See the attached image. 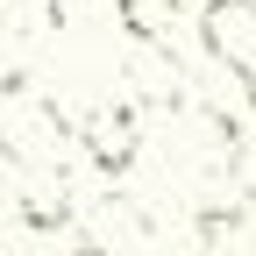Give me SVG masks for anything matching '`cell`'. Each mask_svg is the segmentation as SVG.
Instances as JSON below:
<instances>
[{"label":"cell","instance_id":"cell-3","mask_svg":"<svg viewBox=\"0 0 256 256\" xmlns=\"http://www.w3.org/2000/svg\"><path fill=\"white\" fill-rule=\"evenodd\" d=\"M128 72L142 78V100H178V86H185L164 43H136V50H128Z\"/></svg>","mask_w":256,"mask_h":256},{"label":"cell","instance_id":"cell-5","mask_svg":"<svg viewBox=\"0 0 256 256\" xmlns=\"http://www.w3.org/2000/svg\"><path fill=\"white\" fill-rule=\"evenodd\" d=\"M22 220H28V228H64V220H72V206H64V192L36 185V192L22 200Z\"/></svg>","mask_w":256,"mask_h":256},{"label":"cell","instance_id":"cell-6","mask_svg":"<svg viewBox=\"0 0 256 256\" xmlns=\"http://www.w3.org/2000/svg\"><path fill=\"white\" fill-rule=\"evenodd\" d=\"M72 256H107V249H92V242H78V249H72Z\"/></svg>","mask_w":256,"mask_h":256},{"label":"cell","instance_id":"cell-1","mask_svg":"<svg viewBox=\"0 0 256 256\" xmlns=\"http://www.w3.org/2000/svg\"><path fill=\"white\" fill-rule=\"evenodd\" d=\"M200 43L228 64L235 78L256 86V0H206L200 8Z\"/></svg>","mask_w":256,"mask_h":256},{"label":"cell","instance_id":"cell-7","mask_svg":"<svg viewBox=\"0 0 256 256\" xmlns=\"http://www.w3.org/2000/svg\"><path fill=\"white\" fill-rule=\"evenodd\" d=\"M249 107H256V86H249Z\"/></svg>","mask_w":256,"mask_h":256},{"label":"cell","instance_id":"cell-2","mask_svg":"<svg viewBox=\"0 0 256 256\" xmlns=\"http://www.w3.org/2000/svg\"><path fill=\"white\" fill-rule=\"evenodd\" d=\"M86 150H92L100 171H128V164H136V107L100 100V107L86 114Z\"/></svg>","mask_w":256,"mask_h":256},{"label":"cell","instance_id":"cell-4","mask_svg":"<svg viewBox=\"0 0 256 256\" xmlns=\"http://www.w3.org/2000/svg\"><path fill=\"white\" fill-rule=\"evenodd\" d=\"M178 8L185 0H121V28L136 43H164V28L178 22Z\"/></svg>","mask_w":256,"mask_h":256}]
</instances>
